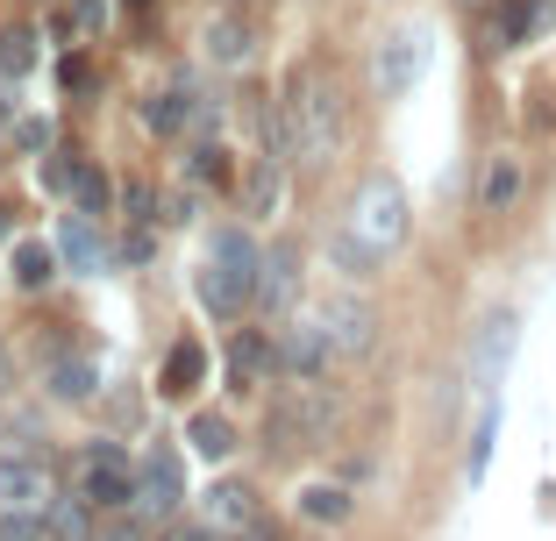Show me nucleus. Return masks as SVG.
Instances as JSON below:
<instances>
[{
  "label": "nucleus",
  "instance_id": "f257e3e1",
  "mask_svg": "<svg viewBox=\"0 0 556 541\" xmlns=\"http://www.w3.org/2000/svg\"><path fill=\"white\" fill-rule=\"evenodd\" d=\"M278 143L293 150L300 165H328L343 143V93L328 72H293L278 93Z\"/></svg>",
  "mask_w": 556,
  "mask_h": 541
},
{
  "label": "nucleus",
  "instance_id": "f03ea898",
  "mask_svg": "<svg viewBox=\"0 0 556 541\" xmlns=\"http://www.w3.org/2000/svg\"><path fill=\"white\" fill-rule=\"evenodd\" d=\"M264 293V249L250 243L243 229H214L207 263H200V299L222 321H243V307H257Z\"/></svg>",
  "mask_w": 556,
  "mask_h": 541
},
{
  "label": "nucleus",
  "instance_id": "7ed1b4c3",
  "mask_svg": "<svg viewBox=\"0 0 556 541\" xmlns=\"http://www.w3.org/2000/svg\"><path fill=\"white\" fill-rule=\"evenodd\" d=\"M357 243H371L378 257H393L400 243H407V193H400V179H386V171H371V179L357 185V199H350V221H343Z\"/></svg>",
  "mask_w": 556,
  "mask_h": 541
},
{
  "label": "nucleus",
  "instance_id": "20e7f679",
  "mask_svg": "<svg viewBox=\"0 0 556 541\" xmlns=\"http://www.w3.org/2000/svg\"><path fill=\"white\" fill-rule=\"evenodd\" d=\"M328 421H336V399L321 392V377H293V392L271 407V421H264V435H271V449H307L328 435Z\"/></svg>",
  "mask_w": 556,
  "mask_h": 541
},
{
  "label": "nucleus",
  "instance_id": "39448f33",
  "mask_svg": "<svg viewBox=\"0 0 556 541\" xmlns=\"http://www.w3.org/2000/svg\"><path fill=\"white\" fill-rule=\"evenodd\" d=\"M72 492H86L100 513H122V506H136V463L122 456L115 442H100L93 456L79 463V485H72Z\"/></svg>",
  "mask_w": 556,
  "mask_h": 541
},
{
  "label": "nucleus",
  "instance_id": "423d86ee",
  "mask_svg": "<svg viewBox=\"0 0 556 541\" xmlns=\"http://www.w3.org/2000/svg\"><path fill=\"white\" fill-rule=\"evenodd\" d=\"M428 72V29H393L386 43H378V57H371V86L386 100H400V93H414V79Z\"/></svg>",
  "mask_w": 556,
  "mask_h": 541
},
{
  "label": "nucleus",
  "instance_id": "0eeeda50",
  "mask_svg": "<svg viewBox=\"0 0 556 541\" xmlns=\"http://www.w3.org/2000/svg\"><path fill=\"white\" fill-rule=\"evenodd\" d=\"M50 499H58L50 463L29 449H0V513H43Z\"/></svg>",
  "mask_w": 556,
  "mask_h": 541
},
{
  "label": "nucleus",
  "instance_id": "6e6552de",
  "mask_svg": "<svg viewBox=\"0 0 556 541\" xmlns=\"http://www.w3.org/2000/svg\"><path fill=\"white\" fill-rule=\"evenodd\" d=\"M179 506H186L179 456H172V449H157V456L136 463V513H143V520H172Z\"/></svg>",
  "mask_w": 556,
  "mask_h": 541
},
{
  "label": "nucleus",
  "instance_id": "1a4fd4ad",
  "mask_svg": "<svg viewBox=\"0 0 556 541\" xmlns=\"http://www.w3.org/2000/svg\"><path fill=\"white\" fill-rule=\"evenodd\" d=\"M336 357H343V349L328 343L321 321H293V329L278 335V371H286V377H307V385H314V377H328Z\"/></svg>",
  "mask_w": 556,
  "mask_h": 541
},
{
  "label": "nucleus",
  "instance_id": "9d476101",
  "mask_svg": "<svg viewBox=\"0 0 556 541\" xmlns=\"http://www.w3.org/2000/svg\"><path fill=\"white\" fill-rule=\"evenodd\" d=\"M321 329H328V343L343 349V357H371V343H378V313L364 307V299H328L321 307Z\"/></svg>",
  "mask_w": 556,
  "mask_h": 541
},
{
  "label": "nucleus",
  "instance_id": "9b49d317",
  "mask_svg": "<svg viewBox=\"0 0 556 541\" xmlns=\"http://www.w3.org/2000/svg\"><path fill=\"white\" fill-rule=\"evenodd\" d=\"M200 377H207V349H200L193 335L164 349V371H157V392H164V399H193Z\"/></svg>",
  "mask_w": 556,
  "mask_h": 541
},
{
  "label": "nucleus",
  "instance_id": "f8f14e48",
  "mask_svg": "<svg viewBox=\"0 0 556 541\" xmlns=\"http://www.w3.org/2000/svg\"><path fill=\"white\" fill-rule=\"evenodd\" d=\"M271 371H278V343L264 329H243L229 343V377H236V385H264Z\"/></svg>",
  "mask_w": 556,
  "mask_h": 541
},
{
  "label": "nucleus",
  "instance_id": "ddd939ff",
  "mask_svg": "<svg viewBox=\"0 0 556 541\" xmlns=\"http://www.w3.org/2000/svg\"><path fill=\"white\" fill-rule=\"evenodd\" d=\"M250 520H264L250 485L229 477V485H214V492H207V527H214V534H236V527H250Z\"/></svg>",
  "mask_w": 556,
  "mask_h": 541
},
{
  "label": "nucleus",
  "instance_id": "4468645a",
  "mask_svg": "<svg viewBox=\"0 0 556 541\" xmlns=\"http://www.w3.org/2000/svg\"><path fill=\"white\" fill-rule=\"evenodd\" d=\"M293 293H300V249L278 243L271 257H264V293H257V307L286 313V307H293Z\"/></svg>",
  "mask_w": 556,
  "mask_h": 541
},
{
  "label": "nucleus",
  "instance_id": "2eb2a0df",
  "mask_svg": "<svg viewBox=\"0 0 556 541\" xmlns=\"http://www.w3.org/2000/svg\"><path fill=\"white\" fill-rule=\"evenodd\" d=\"M521 157H492L485 165V179H478V214H507L514 199H521Z\"/></svg>",
  "mask_w": 556,
  "mask_h": 541
},
{
  "label": "nucleus",
  "instance_id": "dca6fc26",
  "mask_svg": "<svg viewBox=\"0 0 556 541\" xmlns=\"http://www.w3.org/2000/svg\"><path fill=\"white\" fill-rule=\"evenodd\" d=\"M93 499L86 492H72V499H50L43 506V527H50V541H93Z\"/></svg>",
  "mask_w": 556,
  "mask_h": 541
},
{
  "label": "nucleus",
  "instance_id": "f3484780",
  "mask_svg": "<svg viewBox=\"0 0 556 541\" xmlns=\"http://www.w3.org/2000/svg\"><path fill=\"white\" fill-rule=\"evenodd\" d=\"M250 50H257L250 22H236V15H214L207 22V57H214V65H250Z\"/></svg>",
  "mask_w": 556,
  "mask_h": 541
},
{
  "label": "nucleus",
  "instance_id": "a211bd4d",
  "mask_svg": "<svg viewBox=\"0 0 556 541\" xmlns=\"http://www.w3.org/2000/svg\"><path fill=\"white\" fill-rule=\"evenodd\" d=\"M8 279H15V293H43V285L58 279V257H50L43 243H15L8 249Z\"/></svg>",
  "mask_w": 556,
  "mask_h": 541
},
{
  "label": "nucleus",
  "instance_id": "6ab92c4d",
  "mask_svg": "<svg viewBox=\"0 0 556 541\" xmlns=\"http://www.w3.org/2000/svg\"><path fill=\"white\" fill-rule=\"evenodd\" d=\"M58 249H65L72 271H100V235H93V214L72 207L65 214V235H58Z\"/></svg>",
  "mask_w": 556,
  "mask_h": 541
},
{
  "label": "nucleus",
  "instance_id": "aec40b11",
  "mask_svg": "<svg viewBox=\"0 0 556 541\" xmlns=\"http://www.w3.org/2000/svg\"><path fill=\"white\" fill-rule=\"evenodd\" d=\"M186 442H193V456H207V463H229V449H236V427L222 421V413H193V421H186Z\"/></svg>",
  "mask_w": 556,
  "mask_h": 541
},
{
  "label": "nucleus",
  "instance_id": "412c9836",
  "mask_svg": "<svg viewBox=\"0 0 556 541\" xmlns=\"http://www.w3.org/2000/svg\"><path fill=\"white\" fill-rule=\"evenodd\" d=\"M507 357H514V313H492V321H485V343H478V377L492 385V377L507 371Z\"/></svg>",
  "mask_w": 556,
  "mask_h": 541
},
{
  "label": "nucleus",
  "instance_id": "4be33fe9",
  "mask_svg": "<svg viewBox=\"0 0 556 541\" xmlns=\"http://www.w3.org/2000/svg\"><path fill=\"white\" fill-rule=\"evenodd\" d=\"M193 115H200V107H193V93H157V100L143 107V121H150L157 136H179ZM200 121H207V115H200Z\"/></svg>",
  "mask_w": 556,
  "mask_h": 541
},
{
  "label": "nucleus",
  "instance_id": "5701e85b",
  "mask_svg": "<svg viewBox=\"0 0 556 541\" xmlns=\"http://www.w3.org/2000/svg\"><path fill=\"white\" fill-rule=\"evenodd\" d=\"M65 193H72V207H79V214H108V207H115V185H108V171H93V165L72 171Z\"/></svg>",
  "mask_w": 556,
  "mask_h": 541
},
{
  "label": "nucleus",
  "instance_id": "b1692460",
  "mask_svg": "<svg viewBox=\"0 0 556 541\" xmlns=\"http://www.w3.org/2000/svg\"><path fill=\"white\" fill-rule=\"evenodd\" d=\"M300 513L321 520V527H343L350 520V492L343 485H307V492H300Z\"/></svg>",
  "mask_w": 556,
  "mask_h": 541
},
{
  "label": "nucleus",
  "instance_id": "393cba45",
  "mask_svg": "<svg viewBox=\"0 0 556 541\" xmlns=\"http://www.w3.org/2000/svg\"><path fill=\"white\" fill-rule=\"evenodd\" d=\"M50 392H58V399H72V407H86V399H93V363H86V357L50 363Z\"/></svg>",
  "mask_w": 556,
  "mask_h": 541
},
{
  "label": "nucleus",
  "instance_id": "a878e982",
  "mask_svg": "<svg viewBox=\"0 0 556 541\" xmlns=\"http://www.w3.org/2000/svg\"><path fill=\"white\" fill-rule=\"evenodd\" d=\"M278 193H286L278 165H271V157H257V165H250V179H243V207H250V214H271V207H278Z\"/></svg>",
  "mask_w": 556,
  "mask_h": 541
},
{
  "label": "nucleus",
  "instance_id": "bb28decb",
  "mask_svg": "<svg viewBox=\"0 0 556 541\" xmlns=\"http://www.w3.org/2000/svg\"><path fill=\"white\" fill-rule=\"evenodd\" d=\"M0 72H8V79H29V72H36V36L29 29L0 36Z\"/></svg>",
  "mask_w": 556,
  "mask_h": 541
},
{
  "label": "nucleus",
  "instance_id": "cd10ccee",
  "mask_svg": "<svg viewBox=\"0 0 556 541\" xmlns=\"http://www.w3.org/2000/svg\"><path fill=\"white\" fill-rule=\"evenodd\" d=\"M8 143H15L22 157H43V150H50V121L43 115H22L15 129H8Z\"/></svg>",
  "mask_w": 556,
  "mask_h": 541
},
{
  "label": "nucleus",
  "instance_id": "c85d7f7f",
  "mask_svg": "<svg viewBox=\"0 0 556 541\" xmlns=\"http://www.w3.org/2000/svg\"><path fill=\"white\" fill-rule=\"evenodd\" d=\"M65 29H79L86 43H93V36L108 29V0H72V8H65Z\"/></svg>",
  "mask_w": 556,
  "mask_h": 541
},
{
  "label": "nucleus",
  "instance_id": "c756f323",
  "mask_svg": "<svg viewBox=\"0 0 556 541\" xmlns=\"http://www.w3.org/2000/svg\"><path fill=\"white\" fill-rule=\"evenodd\" d=\"M193 179H200V185H229V150L200 143V150H193Z\"/></svg>",
  "mask_w": 556,
  "mask_h": 541
},
{
  "label": "nucleus",
  "instance_id": "7c9ffc66",
  "mask_svg": "<svg viewBox=\"0 0 556 541\" xmlns=\"http://www.w3.org/2000/svg\"><path fill=\"white\" fill-rule=\"evenodd\" d=\"M0 541H50L43 513H0Z\"/></svg>",
  "mask_w": 556,
  "mask_h": 541
},
{
  "label": "nucleus",
  "instance_id": "2f4dec72",
  "mask_svg": "<svg viewBox=\"0 0 556 541\" xmlns=\"http://www.w3.org/2000/svg\"><path fill=\"white\" fill-rule=\"evenodd\" d=\"M122 207H129V221H157V214H150V185H143V179L122 185Z\"/></svg>",
  "mask_w": 556,
  "mask_h": 541
},
{
  "label": "nucleus",
  "instance_id": "473e14b6",
  "mask_svg": "<svg viewBox=\"0 0 556 541\" xmlns=\"http://www.w3.org/2000/svg\"><path fill=\"white\" fill-rule=\"evenodd\" d=\"M222 541H278V527L271 520H250V527H236V534H222Z\"/></svg>",
  "mask_w": 556,
  "mask_h": 541
},
{
  "label": "nucleus",
  "instance_id": "72a5a7b5",
  "mask_svg": "<svg viewBox=\"0 0 556 541\" xmlns=\"http://www.w3.org/2000/svg\"><path fill=\"white\" fill-rule=\"evenodd\" d=\"M86 86H93V72H86L79 57H65V93H86Z\"/></svg>",
  "mask_w": 556,
  "mask_h": 541
},
{
  "label": "nucleus",
  "instance_id": "f704fd0d",
  "mask_svg": "<svg viewBox=\"0 0 556 541\" xmlns=\"http://www.w3.org/2000/svg\"><path fill=\"white\" fill-rule=\"evenodd\" d=\"M549 100H556V93H535V107H528V121H535V129H549V121H556Z\"/></svg>",
  "mask_w": 556,
  "mask_h": 541
},
{
  "label": "nucleus",
  "instance_id": "c9c22d12",
  "mask_svg": "<svg viewBox=\"0 0 556 541\" xmlns=\"http://www.w3.org/2000/svg\"><path fill=\"white\" fill-rule=\"evenodd\" d=\"M0 129H15V121H8V107H0Z\"/></svg>",
  "mask_w": 556,
  "mask_h": 541
},
{
  "label": "nucleus",
  "instance_id": "e433bc0d",
  "mask_svg": "<svg viewBox=\"0 0 556 541\" xmlns=\"http://www.w3.org/2000/svg\"><path fill=\"white\" fill-rule=\"evenodd\" d=\"M136 8H143V0H136Z\"/></svg>",
  "mask_w": 556,
  "mask_h": 541
}]
</instances>
